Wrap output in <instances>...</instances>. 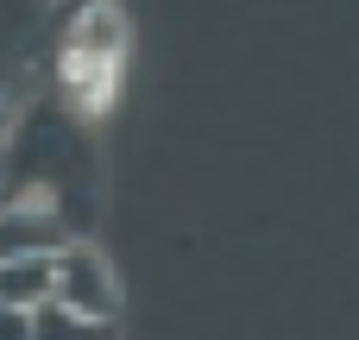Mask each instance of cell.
<instances>
[{"label": "cell", "mask_w": 359, "mask_h": 340, "mask_svg": "<svg viewBox=\"0 0 359 340\" xmlns=\"http://www.w3.org/2000/svg\"><path fill=\"white\" fill-rule=\"evenodd\" d=\"M13 120H19V107H13V101L0 95V145H6V132H13Z\"/></svg>", "instance_id": "obj_9"}, {"label": "cell", "mask_w": 359, "mask_h": 340, "mask_svg": "<svg viewBox=\"0 0 359 340\" xmlns=\"http://www.w3.org/2000/svg\"><path fill=\"white\" fill-rule=\"evenodd\" d=\"M32 340H120V328H114V322H82V315L44 303V309L32 315Z\"/></svg>", "instance_id": "obj_6"}, {"label": "cell", "mask_w": 359, "mask_h": 340, "mask_svg": "<svg viewBox=\"0 0 359 340\" xmlns=\"http://www.w3.org/2000/svg\"><path fill=\"white\" fill-rule=\"evenodd\" d=\"M120 69H126V19H120L114 0H95L88 13H76L57 32V88L50 95L76 120H95L114 101Z\"/></svg>", "instance_id": "obj_2"}, {"label": "cell", "mask_w": 359, "mask_h": 340, "mask_svg": "<svg viewBox=\"0 0 359 340\" xmlns=\"http://www.w3.org/2000/svg\"><path fill=\"white\" fill-rule=\"evenodd\" d=\"M50 284H57V259H6L0 265V303L19 315H38L50 303Z\"/></svg>", "instance_id": "obj_5"}, {"label": "cell", "mask_w": 359, "mask_h": 340, "mask_svg": "<svg viewBox=\"0 0 359 340\" xmlns=\"http://www.w3.org/2000/svg\"><path fill=\"white\" fill-rule=\"evenodd\" d=\"M101 164H95V139H88V120H76L57 95L32 101L6 145H0V202H44L76 240L95 227V208H101V189H95Z\"/></svg>", "instance_id": "obj_1"}, {"label": "cell", "mask_w": 359, "mask_h": 340, "mask_svg": "<svg viewBox=\"0 0 359 340\" xmlns=\"http://www.w3.org/2000/svg\"><path fill=\"white\" fill-rule=\"evenodd\" d=\"M50 303L82 315V322H114L120 315V284H114V265L88 246V240H69L57 252V284H50Z\"/></svg>", "instance_id": "obj_3"}, {"label": "cell", "mask_w": 359, "mask_h": 340, "mask_svg": "<svg viewBox=\"0 0 359 340\" xmlns=\"http://www.w3.org/2000/svg\"><path fill=\"white\" fill-rule=\"evenodd\" d=\"M32 6H38V13H44V19H50V25H57V32H63V25H69V19H76V13H88V6H95V0H32Z\"/></svg>", "instance_id": "obj_7"}, {"label": "cell", "mask_w": 359, "mask_h": 340, "mask_svg": "<svg viewBox=\"0 0 359 340\" xmlns=\"http://www.w3.org/2000/svg\"><path fill=\"white\" fill-rule=\"evenodd\" d=\"M0 340H32V315H19V309L0 303Z\"/></svg>", "instance_id": "obj_8"}, {"label": "cell", "mask_w": 359, "mask_h": 340, "mask_svg": "<svg viewBox=\"0 0 359 340\" xmlns=\"http://www.w3.org/2000/svg\"><path fill=\"white\" fill-rule=\"evenodd\" d=\"M69 240H76V233H69L44 202H32V196L0 202V265H6V259H57Z\"/></svg>", "instance_id": "obj_4"}]
</instances>
